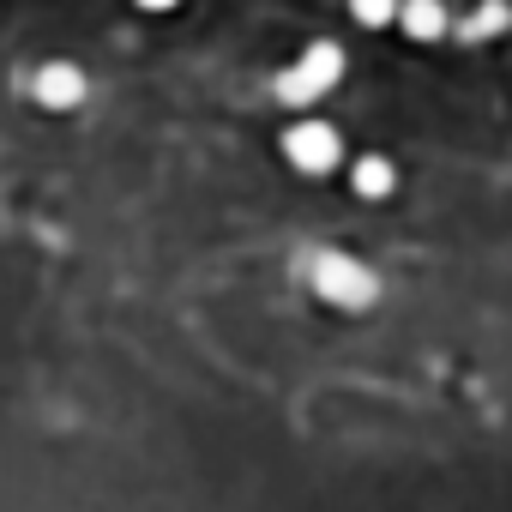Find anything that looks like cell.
<instances>
[{
	"label": "cell",
	"instance_id": "obj_1",
	"mask_svg": "<svg viewBox=\"0 0 512 512\" xmlns=\"http://www.w3.org/2000/svg\"><path fill=\"white\" fill-rule=\"evenodd\" d=\"M344 67H350V61H344V49H338V43H308V49H302V61L278 73V103L308 109L314 97H326V91L344 79Z\"/></svg>",
	"mask_w": 512,
	"mask_h": 512
},
{
	"label": "cell",
	"instance_id": "obj_2",
	"mask_svg": "<svg viewBox=\"0 0 512 512\" xmlns=\"http://www.w3.org/2000/svg\"><path fill=\"white\" fill-rule=\"evenodd\" d=\"M314 296L344 308V314H362V308H374L380 278L362 260H350V253H320V260H314Z\"/></svg>",
	"mask_w": 512,
	"mask_h": 512
},
{
	"label": "cell",
	"instance_id": "obj_3",
	"mask_svg": "<svg viewBox=\"0 0 512 512\" xmlns=\"http://www.w3.org/2000/svg\"><path fill=\"white\" fill-rule=\"evenodd\" d=\"M284 157H290V169H302V175H332V169L344 163V139H338L332 121H296V127L284 133Z\"/></svg>",
	"mask_w": 512,
	"mask_h": 512
},
{
	"label": "cell",
	"instance_id": "obj_4",
	"mask_svg": "<svg viewBox=\"0 0 512 512\" xmlns=\"http://www.w3.org/2000/svg\"><path fill=\"white\" fill-rule=\"evenodd\" d=\"M31 103L37 109H49V115H73L79 103H85V67H73V61H43L37 73H31Z\"/></svg>",
	"mask_w": 512,
	"mask_h": 512
},
{
	"label": "cell",
	"instance_id": "obj_5",
	"mask_svg": "<svg viewBox=\"0 0 512 512\" xmlns=\"http://www.w3.org/2000/svg\"><path fill=\"white\" fill-rule=\"evenodd\" d=\"M398 31L410 43H440L452 31V13H446V0H398Z\"/></svg>",
	"mask_w": 512,
	"mask_h": 512
},
{
	"label": "cell",
	"instance_id": "obj_6",
	"mask_svg": "<svg viewBox=\"0 0 512 512\" xmlns=\"http://www.w3.org/2000/svg\"><path fill=\"white\" fill-rule=\"evenodd\" d=\"M350 187H356L362 199H386V193L398 187V169H392V157H356V169H350Z\"/></svg>",
	"mask_w": 512,
	"mask_h": 512
},
{
	"label": "cell",
	"instance_id": "obj_7",
	"mask_svg": "<svg viewBox=\"0 0 512 512\" xmlns=\"http://www.w3.org/2000/svg\"><path fill=\"white\" fill-rule=\"evenodd\" d=\"M512 31V0H482V7L464 19V37L482 43V37H506Z\"/></svg>",
	"mask_w": 512,
	"mask_h": 512
},
{
	"label": "cell",
	"instance_id": "obj_8",
	"mask_svg": "<svg viewBox=\"0 0 512 512\" xmlns=\"http://www.w3.org/2000/svg\"><path fill=\"white\" fill-rule=\"evenodd\" d=\"M350 19L368 31H386V25H398V0H350Z\"/></svg>",
	"mask_w": 512,
	"mask_h": 512
},
{
	"label": "cell",
	"instance_id": "obj_9",
	"mask_svg": "<svg viewBox=\"0 0 512 512\" xmlns=\"http://www.w3.org/2000/svg\"><path fill=\"white\" fill-rule=\"evenodd\" d=\"M133 7H139V13H175L181 0H133Z\"/></svg>",
	"mask_w": 512,
	"mask_h": 512
}]
</instances>
